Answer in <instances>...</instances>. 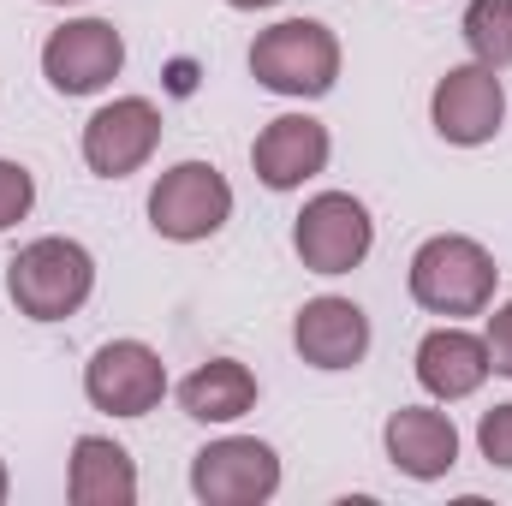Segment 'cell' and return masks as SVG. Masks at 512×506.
<instances>
[{
  "mask_svg": "<svg viewBox=\"0 0 512 506\" xmlns=\"http://www.w3.org/2000/svg\"><path fill=\"white\" fill-rule=\"evenodd\" d=\"M96 292V256L78 239H30L6 262V298L30 322H66Z\"/></svg>",
  "mask_w": 512,
  "mask_h": 506,
  "instance_id": "1",
  "label": "cell"
},
{
  "mask_svg": "<svg viewBox=\"0 0 512 506\" xmlns=\"http://www.w3.org/2000/svg\"><path fill=\"white\" fill-rule=\"evenodd\" d=\"M495 256L465 233H435L411 256V298L435 316H483L495 304Z\"/></svg>",
  "mask_w": 512,
  "mask_h": 506,
  "instance_id": "2",
  "label": "cell"
},
{
  "mask_svg": "<svg viewBox=\"0 0 512 506\" xmlns=\"http://www.w3.org/2000/svg\"><path fill=\"white\" fill-rule=\"evenodd\" d=\"M251 72L274 96H328L340 78V36L322 18H280L251 42Z\"/></svg>",
  "mask_w": 512,
  "mask_h": 506,
  "instance_id": "3",
  "label": "cell"
},
{
  "mask_svg": "<svg viewBox=\"0 0 512 506\" xmlns=\"http://www.w3.org/2000/svg\"><path fill=\"white\" fill-rule=\"evenodd\" d=\"M227 215H233V185L215 161H179L149 191V227L173 245L215 239L227 227Z\"/></svg>",
  "mask_w": 512,
  "mask_h": 506,
  "instance_id": "4",
  "label": "cell"
},
{
  "mask_svg": "<svg viewBox=\"0 0 512 506\" xmlns=\"http://www.w3.org/2000/svg\"><path fill=\"white\" fill-rule=\"evenodd\" d=\"M292 245H298L310 274H352L376 245V221L352 191H322V197L304 203V215L292 227Z\"/></svg>",
  "mask_w": 512,
  "mask_h": 506,
  "instance_id": "5",
  "label": "cell"
},
{
  "mask_svg": "<svg viewBox=\"0 0 512 506\" xmlns=\"http://www.w3.org/2000/svg\"><path fill=\"white\" fill-rule=\"evenodd\" d=\"M274 489H280V453L256 435L209 441L191 459V495L203 506H256L274 501Z\"/></svg>",
  "mask_w": 512,
  "mask_h": 506,
  "instance_id": "6",
  "label": "cell"
},
{
  "mask_svg": "<svg viewBox=\"0 0 512 506\" xmlns=\"http://www.w3.org/2000/svg\"><path fill=\"white\" fill-rule=\"evenodd\" d=\"M126 66V36L108 18H72L42 42V78L60 96H96L120 78Z\"/></svg>",
  "mask_w": 512,
  "mask_h": 506,
  "instance_id": "7",
  "label": "cell"
},
{
  "mask_svg": "<svg viewBox=\"0 0 512 506\" xmlns=\"http://www.w3.org/2000/svg\"><path fill=\"white\" fill-rule=\"evenodd\" d=\"M84 393H90V405L108 411V417H143V411H155L161 393H167V364H161V352L143 346V340H108V346L90 358V370H84Z\"/></svg>",
  "mask_w": 512,
  "mask_h": 506,
  "instance_id": "8",
  "label": "cell"
},
{
  "mask_svg": "<svg viewBox=\"0 0 512 506\" xmlns=\"http://www.w3.org/2000/svg\"><path fill=\"white\" fill-rule=\"evenodd\" d=\"M429 120L435 131L447 137V143H459V149H477V143H489L501 120H507V90H501V78L489 72V66H453L441 84H435V96H429Z\"/></svg>",
  "mask_w": 512,
  "mask_h": 506,
  "instance_id": "9",
  "label": "cell"
},
{
  "mask_svg": "<svg viewBox=\"0 0 512 506\" xmlns=\"http://www.w3.org/2000/svg\"><path fill=\"white\" fill-rule=\"evenodd\" d=\"M155 143H161V108L149 96H120V102H108V108L90 114V126H84V161L102 179H126V173H137L155 155Z\"/></svg>",
  "mask_w": 512,
  "mask_h": 506,
  "instance_id": "10",
  "label": "cell"
},
{
  "mask_svg": "<svg viewBox=\"0 0 512 506\" xmlns=\"http://www.w3.org/2000/svg\"><path fill=\"white\" fill-rule=\"evenodd\" d=\"M292 346L310 370H358L370 358V316L352 298H310L292 322Z\"/></svg>",
  "mask_w": 512,
  "mask_h": 506,
  "instance_id": "11",
  "label": "cell"
},
{
  "mask_svg": "<svg viewBox=\"0 0 512 506\" xmlns=\"http://www.w3.org/2000/svg\"><path fill=\"white\" fill-rule=\"evenodd\" d=\"M328 149H334V143H328V126H322V120H310V114H280V120H268V126L256 131L251 167L268 191H298L304 179H316V173L328 167Z\"/></svg>",
  "mask_w": 512,
  "mask_h": 506,
  "instance_id": "12",
  "label": "cell"
},
{
  "mask_svg": "<svg viewBox=\"0 0 512 506\" xmlns=\"http://www.w3.org/2000/svg\"><path fill=\"white\" fill-rule=\"evenodd\" d=\"M382 441H387V459L417 483H435V477H447L459 465V429H453L447 411H429V405H399L387 417Z\"/></svg>",
  "mask_w": 512,
  "mask_h": 506,
  "instance_id": "13",
  "label": "cell"
},
{
  "mask_svg": "<svg viewBox=\"0 0 512 506\" xmlns=\"http://www.w3.org/2000/svg\"><path fill=\"white\" fill-rule=\"evenodd\" d=\"M495 376V364H489V340H477V334H465V328H435V334H423V346H417V381H423V393H435V399H471L483 381Z\"/></svg>",
  "mask_w": 512,
  "mask_h": 506,
  "instance_id": "14",
  "label": "cell"
},
{
  "mask_svg": "<svg viewBox=\"0 0 512 506\" xmlns=\"http://www.w3.org/2000/svg\"><path fill=\"white\" fill-rule=\"evenodd\" d=\"M66 495L78 506H131L137 501V465L120 441L108 435H78L72 441V477Z\"/></svg>",
  "mask_w": 512,
  "mask_h": 506,
  "instance_id": "15",
  "label": "cell"
},
{
  "mask_svg": "<svg viewBox=\"0 0 512 506\" xmlns=\"http://www.w3.org/2000/svg\"><path fill=\"white\" fill-rule=\"evenodd\" d=\"M179 405L197 423H233L256 405V376L239 358H209V364H197L179 381Z\"/></svg>",
  "mask_w": 512,
  "mask_h": 506,
  "instance_id": "16",
  "label": "cell"
},
{
  "mask_svg": "<svg viewBox=\"0 0 512 506\" xmlns=\"http://www.w3.org/2000/svg\"><path fill=\"white\" fill-rule=\"evenodd\" d=\"M465 42H471L477 66L507 72L512 66V0H471L465 6Z\"/></svg>",
  "mask_w": 512,
  "mask_h": 506,
  "instance_id": "17",
  "label": "cell"
},
{
  "mask_svg": "<svg viewBox=\"0 0 512 506\" xmlns=\"http://www.w3.org/2000/svg\"><path fill=\"white\" fill-rule=\"evenodd\" d=\"M30 203H36V179H30V167L0 161V233L18 227V221L30 215Z\"/></svg>",
  "mask_w": 512,
  "mask_h": 506,
  "instance_id": "18",
  "label": "cell"
},
{
  "mask_svg": "<svg viewBox=\"0 0 512 506\" xmlns=\"http://www.w3.org/2000/svg\"><path fill=\"white\" fill-rule=\"evenodd\" d=\"M477 447H483V459H489V465L512 471V405L483 411V423H477Z\"/></svg>",
  "mask_w": 512,
  "mask_h": 506,
  "instance_id": "19",
  "label": "cell"
},
{
  "mask_svg": "<svg viewBox=\"0 0 512 506\" xmlns=\"http://www.w3.org/2000/svg\"><path fill=\"white\" fill-rule=\"evenodd\" d=\"M483 340H489V364H495V376L512 381V298L489 316V334H483Z\"/></svg>",
  "mask_w": 512,
  "mask_h": 506,
  "instance_id": "20",
  "label": "cell"
},
{
  "mask_svg": "<svg viewBox=\"0 0 512 506\" xmlns=\"http://www.w3.org/2000/svg\"><path fill=\"white\" fill-rule=\"evenodd\" d=\"M227 6H239V12H256V6H280V0H227Z\"/></svg>",
  "mask_w": 512,
  "mask_h": 506,
  "instance_id": "21",
  "label": "cell"
},
{
  "mask_svg": "<svg viewBox=\"0 0 512 506\" xmlns=\"http://www.w3.org/2000/svg\"><path fill=\"white\" fill-rule=\"evenodd\" d=\"M6 489H12V477H6V465H0V501H6Z\"/></svg>",
  "mask_w": 512,
  "mask_h": 506,
  "instance_id": "22",
  "label": "cell"
},
{
  "mask_svg": "<svg viewBox=\"0 0 512 506\" xmlns=\"http://www.w3.org/2000/svg\"><path fill=\"white\" fill-rule=\"evenodd\" d=\"M48 6H72V0H48Z\"/></svg>",
  "mask_w": 512,
  "mask_h": 506,
  "instance_id": "23",
  "label": "cell"
}]
</instances>
